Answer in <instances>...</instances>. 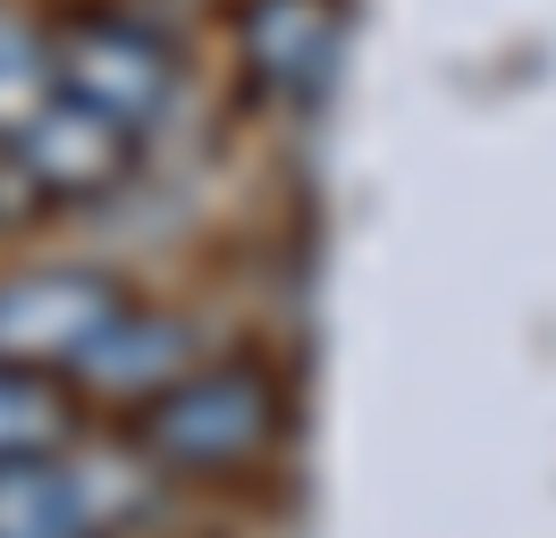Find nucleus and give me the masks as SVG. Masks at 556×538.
I'll return each instance as SVG.
<instances>
[{
	"label": "nucleus",
	"instance_id": "f257e3e1",
	"mask_svg": "<svg viewBox=\"0 0 556 538\" xmlns=\"http://www.w3.org/2000/svg\"><path fill=\"white\" fill-rule=\"evenodd\" d=\"M287 421H295V387L278 379V362L203 354L161 396H143L127 412V437L169 488H228V479H253L278 463Z\"/></svg>",
	"mask_w": 556,
	"mask_h": 538
},
{
	"label": "nucleus",
	"instance_id": "f03ea898",
	"mask_svg": "<svg viewBox=\"0 0 556 538\" xmlns=\"http://www.w3.org/2000/svg\"><path fill=\"white\" fill-rule=\"evenodd\" d=\"M51 51H60V93L93 101L102 118L136 134L169 127L177 93H186V51L161 17L143 9H118V0H76L51 17Z\"/></svg>",
	"mask_w": 556,
	"mask_h": 538
},
{
	"label": "nucleus",
	"instance_id": "7ed1b4c3",
	"mask_svg": "<svg viewBox=\"0 0 556 538\" xmlns=\"http://www.w3.org/2000/svg\"><path fill=\"white\" fill-rule=\"evenodd\" d=\"M136 134L102 118L93 101L76 93H51L42 101V118L17 143H0V202L26 219V210H60V202H102L127 185V168H136Z\"/></svg>",
	"mask_w": 556,
	"mask_h": 538
},
{
	"label": "nucleus",
	"instance_id": "20e7f679",
	"mask_svg": "<svg viewBox=\"0 0 556 538\" xmlns=\"http://www.w3.org/2000/svg\"><path fill=\"white\" fill-rule=\"evenodd\" d=\"M118 311H127V286L102 261H9L0 269V362L76 379V362Z\"/></svg>",
	"mask_w": 556,
	"mask_h": 538
},
{
	"label": "nucleus",
	"instance_id": "39448f33",
	"mask_svg": "<svg viewBox=\"0 0 556 538\" xmlns=\"http://www.w3.org/2000/svg\"><path fill=\"white\" fill-rule=\"evenodd\" d=\"M346 60V0H237V67L270 110H313Z\"/></svg>",
	"mask_w": 556,
	"mask_h": 538
},
{
	"label": "nucleus",
	"instance_id": "423d86ee",
	"mask_svg": "<svg viewBox=\"0 0 556 538\" xmlns=\"http://www.w3.org/2000/svg\"><path fill=\"white\" fill-rule=\"evenodd\" d=\"M194 362H203L194 320H186V311H169V303H136V295H127V311L93 336V354L76 362L68 387H76V396H93V404L136 412L143 396H161L177 370H194Z\"/></svg>",
	"mask_w": 556,
	"mask_h": 538
},
{
	"label": "nucleus",
	"instance_id": "0eeeda50",
	"mask_svg": "<svg viewBox=\"0 0 556 538\" xmlns=\"http://www.w3.org/2000/svg\"><path fill=\"white\" fill-rule=\"evenodd\" d=\"M0 538H110L85 437H68L60 454L0 463Z\"/></svg>",
	"mask_w": 556,
	"mask_h": 538
},
{
	"label": "nucleus",
	"instance_id": "6e6552de",
	"mask_svg": "<svg viewBox=\"0 0 556 538\" xmlns=\"http://www.w3.org/2000/svg\"><path fill=\"white\" fill-rule=\"evenodd\" d=\"M76 430H85V396H76L60 370L0 362V463H17V454H60Z\"/></svg>",
	"mask_w": 556,
	"mask_h": 538
},
{
	"label": "nucleus",
	"instance_id": "1a4fd4ad",
	"mask_svg": "<svg viewBox=\"0 0 556 538\" xmlns=\"http://www.w3.org/2000/svg\"><path fill=\"white\" fill-rule=\"evenodd\" d=\"M60 93V51H51V17L26 0H0V143L42 118V101Z\"/></svg>",
	"mask_w": 556,
	"mask_h": 538
}]
</instances>
